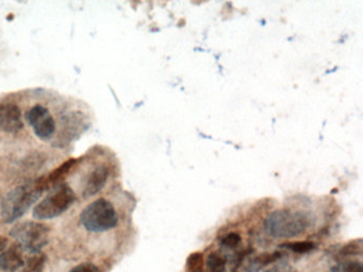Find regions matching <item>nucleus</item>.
I'll list each match as a JSON object with an SVG mask.
<instances>
[{"label":"nucleus","instance_id":"7","mask_svg":"<svg viewBox=\"0 0 363 272\" xmlns=\"http://www.w3.org/2000/svg\"><path fill=\"white\" fill-rule=\"evenodd\" d=\"M24 128L22 110L13 102L0 103V130L6 133L16 134Z\"/></svg>","mask_w":363,"mask_h":272},{"label":"nucleus","instance_id":"9","mask_svg":"<svg viewBox=\"0 0 363 272\" xmlns=\"http://www.w3.org/2000/svg\"><path fill=\"white\" fill-rule=\"evenodd\" d=\"M279 253H271V254H261L259 256L252 257V259H243V257L239 259L235 269L233 272H259L265 266L274 263L279 259Z\"/></svg>","mask_w":363,"mask_h":272},{"label":"nucleus","instance_id":"3","mask_svg":"<svg viewBox=\"0 0 363 272\" xmlns=\"http://www.w3.org/2000/svg\"><path fill=\"white\" fill-rule=\"evenodd\" d=\"M76 201V195L67 183L61 182L50 189L42 201L35 205L33 217L38 220H48L65 214Z\"/></svg>","mask_w":363,"mask_h":272},{"label":"nucleus","instance_id":"1","mask_svg":"<svg viewBox=\"0 0 363 272\" xmlns=\"http://www.w3.org/2000/svg\"><path fill=\"white\" fill-rule=\"evenodd\" d=\"M48 189L44 178H40L29 181L9 191L1 202L4 222L12 223L22 218Z\"/></svg>","mask_w":363,"mask_h":272},{"label":"nucleus","instance_id":"10","mask_svg":"<svg viewBox=\"0 0 363 272\" xmlns=\"http://www.w3.org/2000/svg\"><path fill=\"white\" fill-rule=\"evenodd\" d=\"M22 250L18 246L5 249L0 252V269L5 272H16L24 266Z\"/></svg>","mask_w":363,"mask_h":272},{"label":"nucleus","instance_id":"19","mask_svg":"<svg viewBox=\"0 0 363 272\" xmlns=\"http://www.w3.org/2000/svg\"><path fill=\"white\" fill-rule=\"evenodd\" d=\"M264 272H297V270L289 264L280 263L273 266L269 269L265 270Z\"/></svg>","mask_w":363,"mask_h":272},{"label":"nucleus","instance_id":"2","mask_svg":"<svg viewBox=\"0 0 363 272\" xmlns=\"http://www.w3.org/2000/svg\"><path fill=\"white\" fill-rule=\"evenodd\" d=\"M310 215L301 210H279L272 212L264 227L273 237L291 238L301 235L311 227Z\"/></svg>","mask_w":363,"mask_h":272},{"label":"nucleus","instance_id":"17","mask_svg":"<svg viewBox=\"0 0 363 272\" xmlns=\"http://www.w3.org/2000/svg\"><path fill=\"white\" fill-rule=\"evenodd\" d=\"M241 244V236L238 233H235V232H231V233L227 234L224 238H222L220 240V244L224 248L229 249H235L239 244Z\"/></svg>","mask_w":363,"mask_h":272},{"label":"nucleus","instance_id":"20","mask_svg":"<svg viewBox=\"0 0 363 272\" xmlns=\"http://www.w3.org/2000/svg\"><path fill=\"white\" fill-rule=\"evenodd\" d=\"M8 239L5 236L0 235V252H3L7 246Z\"/></svg>","mask_w":363,"mask_h":272},{"label":"nucleus","instance_id":"15","mask_svg":"<svg viewBox=\"0 0 363 272\" xmlns=\"http://www.w3.org/2000/svg\"><path fill=\"white\" fill-rule=\"evenodd\" d=\"M343 256H354V255L362 254V240L357 239L348 242L341 250Z\"/></svg>","mask_w":363,"mask_h":272},{"label":"nucleus","instance_id":"13","mask_svg":"<svg viewBox=\"0 0 363 272\" xmlns=\"http://www.w3.org/2000/svg\"><path fill=\"white\" fill-rule=\"evenodd\" d=\"M186 268L189 272H203L205 261H203V253H191L186 259Z\"/></svg>","mask_w":363,"mask_h":272},{"label":"nucleus","instance_id":"18","mask_svg":"<svg viewBox=\"0 0 363 272\" xmlns=\"http://www.w3.org/2000/svg\"><path fill=\"white\" fill-rule=\"evenodd\" d=\"M69 272H101V270L94 264L82 263L74 267Z\"/></svg>","mask_w":363,"mask_h":272},{"label":"nucleus","instance_id":"4","mask_svg":"<svg viewBox=\"0 0 363 272\" xmlns=\"http://www.w3.org/2000/svg\"><path fill=\"white\" fill-rule=\"evenodd\" d=\"M80 221L86 231L101 233L114 229L118 225V212L111 202L99 198L82 210Z\"/></svg>","mask_w":363,"mask_h":272},{"label":"nucleus","instance_id":"14","mask_svg":"<svg viewBox=\"0 0 363 272\" xmlns=\"http://www.w3.org/2000/svg\"><path fill=\"white\" fill-rule=\"evenodd\" d=\"M329 272H363V265L358 261H346L333 266Z\"/></svg>","mask_w":363,"mask_h":272},{"label":"nucleus","instance_id":"5","mask_svg":"<svg viewBox=\"0 0 363 272\" xmlns=\"http://www.w3.org/2000/svg\"><path fill=\"white\" fill-rule=\"evenodd\" d=\"M10 236L14 238L21 250L35 254L50 242V229L44 223L26 221L12 227Z\"/></svg>","mask_w":363,"mask_h":272},{"label":"nucleus","instance_id":"6","mask_svg":"<svg viewBox=\"0 0 363 272\" xmlns=\"http://www.w3.org/2000/svg\"><path fill=\"white\" fill-rule=\"evenodd\" d=\"M26 119L38 138L42 140H52L56 132V121L48 108L41 104L33 106L27 112Z\"/></svg>","mask_w":363,"mask_h":272},{"label":"nucleus","instance_id":"11","mask_svg":"<svg viewBox=\"0 0 363 272\" xmlns=\"http://www.w3.org/2000/svg\"><path fill=\"white\" fill-rule=\"evenodd\" d=\"M206 272H225L226 259L216 252L210 253L205 261Z\"/></svg>","mask_w":363,"mask_h":272},{"label":"nucleus","instance_id":"12","mask_svg":"<svg viewBox=\"0 0 363 272\" xmlns=\"http://www.w3.org/2000/svg\"><path fill=\"white\" fill-rule=\"evenodd\" d=\"M45 261V255L41 254V253H35L25 261L22 272H44Z\"/></svg>","mask_w":363,"mask_h":272},{"label":"nucleus","instance_id":"8","mask_svg":"<svg viewBox=\"0 0 363 272\" xmlns=\"http://www.w3.org/2000/svg\"><path fill=\"white\" fill-rule=\"evenodd\" d=\"M109 169L105 165H99L88 174L82 185V196L84 198L97 195L107 184Z\"/></svg>","mask_w":363,"mask_h":272},{"label":"nucleus","instance_id":"16","mask_svg":"<svg viewBox=\"0 0 363 272\" xmlns=\"http://www.w3.org/2000/svg\"><path fill=\"white\" fill-rule=\"evenodd\" d=\"M284 248L289 249V250L293 251L295 253H307L310 251L313 250L314 244L310 242H288V244H282Z\"/></svg>","mask_w":363,"mask_h":272}]
</instances>
